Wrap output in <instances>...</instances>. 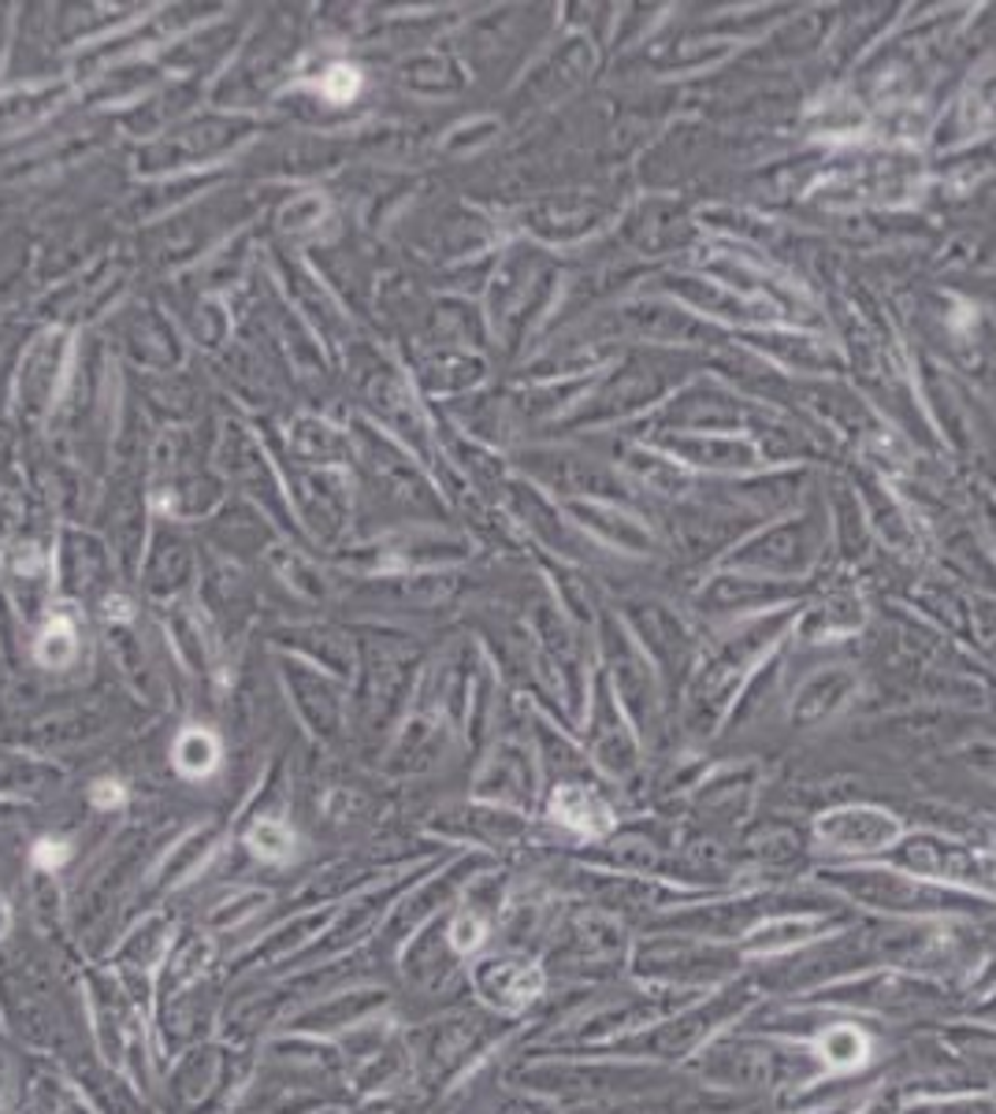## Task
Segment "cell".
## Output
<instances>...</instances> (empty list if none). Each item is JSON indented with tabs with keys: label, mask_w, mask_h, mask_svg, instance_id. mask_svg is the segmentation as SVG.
<instances>
[{
	"label": "cell",
	"mask_w": 996,
	"mask_h": 1114,
	"mask_svg": "<svg viewBox=\"0 0 996 1114\" xmlns=\"http://www.w3.org/2000/svg\"><path fill=\"white\" fill-rule=\"evenodd\" d=\"M171 758H176V770L182 776H209L220 765V743L205 729H187L176 740Z\"/></svg>",
	"instance_id": "1"
},
{
	"label": "cell",
	"mask_w": 996,
	"mask_h": 1114,
	"mask_svg": "<svg viewBox=\"0 0 996 1114\" xmlns=\"http://www.w3.org/2000/svg\"><path fill=\"white\" fill-rule=\"evenodd\" d=\"M246 844L253 855L264 858V862H287L294 851V832L283 821H276V817H261V821L246 832Z\"/></svg>",
	"instance_id": "2"
},
{
	"label": "cell",
	"mask_w": 996,
	"mask_h": 1114,
	"mask_svg": "<svg viewBox=\"0 0 996 1114\" xmlns=\"http://www.w3.org/2000/svg\"><path fill=\"white\" fill-rule=\"evenodd\" d=\"M38 658L45 666H64V661L75 658V628H71L67 617H56L53 625L42 632V643H38Z\"/></svg>",
	"instance_id": "3"
},
{
	"label": "cell",
	"mask_w": 996,
	"mask_h": 1114,
	"mask_svg": "<svg viewBox=\"0 0 996 1114\" xmlns=\"http://www.w3.org/2000/svg\"><path fill=\"white\" fill-rule=\"evenodd\" d=\"M361 89V71L350 64H331L328 75L320 78V94L331 100V105H347V100L358 97Z\"/></svg>",
	"instance_id": "4"
},
{
	"label": "cell",
	"mask_w": 996,
	"mask_h": 1114,
	"mask_svg": "<svg viewBox=\"0 0 996 1114\" xmlns=\"http://www.w3.org/2000/svg\"><path fill=\"white\" fill-rule=\"evenodd\" d=\"M451 940H454L457 952H473V947L484 944V922L480 917H457Z\"/></svg>",
	"instance_id": "5"
},
{
	"label": "cell",
	"mask_w": 996,
	"mask_h": 1114,
	"mask_svg": "<svg viewBox=\"0 0 996 1114\" xmlns=\"http://www.w3.org/2000/svg\"><path fill=\"white\" fill-rule=\"evenodd\" d=\"M71 858V844L64 840H42L34 847V862L42 866V870H60Z\"/></svg>",
	"instance_id": "6"
},
{
	"label": "cell",
	"mask_w": 996,
	"mask_h": 1114,
	"mask_svg": "<svg viewBox=\"0 0 996 1114\" xmlns=\"http://www.w3.org/2000/svg\"><path fill=\"white\" fill-rule=\"evenodd\" d=\"M89 799H94V806H100V810H112V806H119L127 799V792L119 781H97L94 788H89Z\"/></svg>",
	"instance_id": "7"
},
{
	"label": "cell",
	"mask_w": 996,
	"mask_h": 1114,
	"mask_svg": "<svg viewBox=\"0 0 996 1114\" xmlns=\"http://www.w3.org/2000/svg\"><path fill=\"white\" fill-rule=\"evenodd\" d=\"M105 613H108V617H116V620H130V602L127 598H108L105 602Z\"/></svg>",
	"instance_id": "8"
},
{
	"label": "cell",
	"mask_w": 996,
	"mask_h": 1114,
	"mask_svg": "<svg viewBox=\"0 0 996 1114\" xmlns=\"http://www.w3.org/2000/svg\"><path fill=\"white\" fill-rule=\"evenodd\" d=\"M8 929H12V911L0 903V936H8Z\"/></svg>",
	"instance_id": "9"
}]
</instances>
